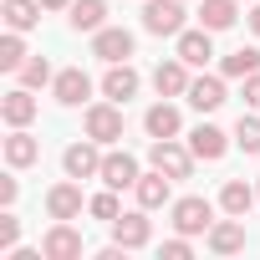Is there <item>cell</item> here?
Returning a JSON list of instances; mask_svg holds the SVG:
<instances>
[{
    "mask_svg": "<svg viewBox=\"0 0 260 260\" xmlns=\"http://www.w3.org/2000/svg\"><path fill=\"white\" fill-rule=\"evenodd\" d=\"M209 36H214V31H204V26H199V31H179V56H184L189 67H204V61L214 56V41H209Z\"/></svg>",
    "mask_w": 260,
    "mask_h": 260,
    "instance_id": "603a6c76",
    "label": "cell"
},
{
    "mask_svg": "<svg viewBox=\"0 0 260 260\" xmlns=\"http://www.w3.org/2000/svg\"><path fill=\"white\" fill-rule=\"evenodd\" d=\"M169 184H174V179H169L164 169H153V174H143V179L133 184V194H138V204H143V209H164V204L174 199V189H169Z\"/></svg>",
    "mask_w": 260,
    "mask_h": 260,
    "instance_id": "2e32d148",
    "label": "cell"
},
{
    "mask_svg": "<svg viewBox=\"0 0 260 260\" xmlns=\"http://www.w3.org/2000/svg\"><path fill=\"white\" fill-rule=\"evenodd\" d=\"M245 102H250V107H260V72H250V77H245Z\"/></svg>",
    "mask_w": 260,
    "mask_h": 260,
    "instance_id": "d6a6232c",
    "label": "cell"
},
{
    "mask_svg": "<svg viewBox=\"0 0 260 260\" xmlns=\"http://www.w3.org/2000/svg\"><path fill=\"white\" fill-rule=\"evenodd\" d=\"M51 97H56L61 107H82V102L92 97V77H87L82 67H67V72L51 77Z\"/></svg>",
    "mask_w": 260,
    "mask_h": 260,
    "instance_id": "ba28073f",
    "label": "cell"
},
{
    "mask_svg": "<svg viewBox=\"0 0 260 260\" xmlns=\"http://www.w3.org/2000/svg\"><path fill=\"white\" fill-rule=\"evenodd\" d=\"M16 77H21V87H31V92H36V87H46V82H51V61H46V56H26V67H21Z\"/></svg>",
    "mask_w": 260,
    "mask_h": 260,
    "instance_id": "83f0119b",
    "label": "cell"
},
{
    "mask_svg": "<svg viewBox=\"0 0 260 260\" xmlns=\"http://www.w3.org/2000/svg\"><path fill=\"white\" fill-rule=\"evenodd\" d=\"M87 209H92L97 219H107V224H112V219L122 214V204H117V189H102L97 199H87Z\"/></svg>",
    "mask_w": 260,
    "mask_h": 260,
    "instance_id": "f546056e",
    "label": "cell"
},
{
    "mask_svg": "<svg viewBox=\"0 0 260 260\" xmlns=\"http://www.w3.org/2000/svg\"><path fill=\"white\" fill-rule=\"evenodd\" d=\"M41 158V143L26 133V127H11V138H6V164L11 169H31Z\"/></svg>",
    "mask_w": 260,
    "mask_h": 260,
    "instance_id": "44dd1931",
    "label": "cell"
},
{
    "mask_svg": "<svg viewBox=\"0 0 260 260\" xmlns=\"http://www.w3.org/2000/svg\"><path fill=\"white\" fill-rule=\"evenodd\" d=\"M16 189H21L16 179H0V204H16Z\"/></svg>",
    "mask_w": 260,
    "mask_h": 260,
    "instance_id": "836d02e7",
    "label": "cell"
},
{
    "mask_svg": "<svg viewBox=\"0 0 260 260\" xmlns=\"http://www.w3.org/2000/svg\"><path fill=\"white\" fill-rule=\"evenodd\" d=\"M189 61L184 56H174V61H158V72H153V87H158V97H184L189 92Z\"/></svg>",
    "mask_w": 260,
    "mask_h": 260,
    "instance_id": "4fadbf2b",
    "label": "cell"
},
{
    "mask_svg": "<svg viewBox=\"0 0 260 260\" xmlns=\"http://www.w3.org/2000/svg\"><path fill=\"white\" fill-rule=\"evenodd\" d=\"M148 164L164 169L169 179H189V174H194V148H184V143H174V138H153Z\"/></svg>",
    "mask_w": 260,
    "mask_h": 260,
    "instance_id": "3957f363",
    "label": "cell"
},
{
    "mask_svg": "<svg viewBox=\"0 0 260 260\" xmlns=\"http://www.w3.org/2000/svg\"><path fill=\"white\" fill-rule=\"evenodd\" d=\"M92 56L97 61H127L133 56V31H122V26H102V31H92Z\"/></svg>",
    "mask_w": 260,
    "mask_h": 260,
    "instance_id": "52a82bcc",
    "label": "cell"
},
{
    "mask_svg": "<svg viewBox=\"0 0 260 260\" xmlns=\"http://www.w3.org/2000/svg\"><path fill=\"white\" fill-rule=\"evenodd\" d=\"M235 143L245 153H260V117H240L235 122Z\"/></svg>",
    "mask_w": 260,
    "mask_h": 260,
    "instance_id": "f1b7e54d",
    "label": "cell"
},
{
    "mask_svg": "<svg viewBox=\"0 0 260 260\" xmlns=\"http://www.w3.org/2000/svg\"><path fill=\"white\" fill-rule=\"evenodd\" d=\"M16 240H21V219L16 214H0V250H11Z\"/></svg>",
    "mask_w": 260,
    "mask_h": 260,
    "instance_id": "4dcf8cb0",
    "label": "cell"
},
{
    "mask_svg": "<svg viewBox=\"0 0 260 260\" xmlns=\"http://www.w3.org/2000/svg\"><path fill=\"white\" fill-rule=\"evenodd\" d=\"M189 148H194V158L214 164V158H224V153H230V133H219L214 122H199L194 133H189Z\"/></svg>",
    "mask_w": 260,
    "mask_h": 260,
    "instance_id": "7c38bea8",
    "label": "cell"
},
{
    "mask_svg": "<svg viewBox=\"0 0 260 260\" xmlns=\"http://www.w3.org/2000/svg\"><path fill=\"white\" fill-rule=\"evenodd\" d=\"M41 250H46V260H82V235L72 230V219H56V224L46 230Z\"/></svg>",
    "mask_w": 260,
    "mask_h": 260,
    "instance_id": "9c48e42d",
    "label": "cell"
},
{
    "mask_svg": "<svg viewBox=\"0 0 260 260\" xmlns=\"http://www.w3.org/2000/svg\"><path fill=\"white\" fill-rule=\"evenodd\" d=\"M112 240H117L122 250H143V245L153 240V219H148V209L138 204L133 214H117V219H112Z\"/></svg>",
    "mask_w": 260,
    "mask_h": 260,
    "instance_id": "8992f818",
    "label": "cell"
},
{
    "mask_svg": "<svg viewBox=\"0 0 260 260\" xmlns=\"http://www.w3.org/2000/svg\"><path fill=\"white\" fill-rule=\"evenodd\" d=\"M255 199H260V189H250L245 179H224V189H219V209H224V214H235V219H245Z\"/></svg>",
    "mask_w": 260,
    "mask_h": 260,
    "instance_id": "d6986e66",
    "label": "cell"
},
{
    "mask_svg": "<svg viewBox=\"0 0 260 260\" xmlns=\"http://www.w3.org/2000/svg\"><path fill=\"white\" fill-rule=\"evenodd\" d=\"M255 189H260V184H255Z\"/></svg>",
    "mask_w": 260,
    "mask_h": 260,
    "instance_id": "8d00e7d4",
    "label": "cell"
},
{
    "mask_svg": "<svg viewBox=\"0 0 260 260\" xmlns=\"http://www.w3.org/2000/svg\"><path fill=\"white\" fill-rule=\"evenodd\" d=\"M219 72H224V77H250V72H260V51H255V46H240V51H230V56L219 61Z\"/></svg>",
    "mask_w": 260,
    "mask_h": 260,
    "instance_id": "484cf974",
    "label": "cell"
},
{
    "mask_svg": "<svg viewBox=\"0 0 260 260\" xmlns=\"http://www.w3.org/2000/svg\"><path fill=\"white\" fill-rule=\"evenodd\" d=\"M164 255H169V260H189V255H194L189 235H174V240H164Z\"/></svg>",
    "mask_w": 260,
    "mask_h": 260,
    "instance_id": "1f68e13d",
    "label": "cell"
},
{
    "mask_svg": "<svg viewBox=\"0 0 260 260\" xmlns=\"http://www.w3.org/2000/svg\"><path fill=\"white\" fill-rule=\"evenodd\" d=\"M138 92V72L127 67V61H112L107 67V77H102V97H112V102H127Z\"/></svg>",
    "mask_w": 260,
    "mask_h": 260,
    "instance_id": "ffe728a7",
    "label": "cell"
},
{
    "mask_svg": "<svg viewBox=\"0 0 260 260\" xmlns=\"http://www.w3.org/2000/svg\"><path fill=\"white\" fill-rule=\"evenodd\" d=\"M46 214H51V219H77V214H82V179L51 184V189H46Z\"/></svg>",
    "mask_w": 260,
    "mask_h": 260,
    "instance_id": "30bf717a",
    "label": "cell"
},
{
    "mask_svg": "<svg viewBox=\"0 0 260 260\" xmlns=\"http://www.w3.org/2000/svg\"><path fill=\"white\" fill-rule=\"evenodd\" d=\"M21 67H26V41H21V31H11L0 41V72H21Z\"/></svg>",
    "mask_w": 260,
    "mask_h": 260,
    "instance_id": "4316f807",
    "label": "cell"
},
{
    "mask_svg": "<svg viewBox=\"0 0 260 260\" xmlns=\"http://www.w3.org/2000/svg\"><path fill=\"white\" fill-rule=\"evenodd\" d=\"M250 31L260 36V0H255V6H250Z\"/></svg>",
    "mask_w": 260,
    "mask_h": 260,
    "instance_id": "e575fe53",
    "label": "cell"
},
{
    "mask_svg": "<svg viewBox=\"0 0 260 260\" xmlns=\"http://www.w3.org/2000/svg\"><path fill=\"white\" fill-rule=\"evenodd\" d=\"M204 240H209L214 255H235V250H245V219H235V214L230 219H214Z\"/></svg>",
    "mask_w": 260,
    "mask_h": 260,
    "instance_id": "9a60e30c",
    "label": "cell"
},
{
    "mask_svg": "<svg viewBox=\"0 0 260 260\" xmlns=\"http://www.w3.org/2000/svg\"><path fill=\"white\" fill-rule=\"evenodd\" d=\"M46 11H72V0H41Z\"/></svg>",
    "mask_w": 260,
    "mask_h": 260,
    "instance_id": "d590c367",
    "label": "cell"
},
{
    "mask_svg": "<svg viewBox=\"0 0 260 260\" xmlns=\"http://www.w3.org/2000/svg\"><path fill=\"white\" fill-rule=\"evenodd\" d=\"M143 127H148V138H179L184 117H179V107H174V102H153V107L143 112Z\"/></svg>",
    "mask_w": 260,
    "mask_h": 260,
    "instance_id": "e0dca14e",
    "label": "cell"
},
{
    "mask_svg": "<svg viewBox=\"0 0 260 260\" xmlns=\"http://www.w3.org/2000/svg\"><path fill=\"white\" fill-rule=\"evenodd\" d=\"M184 97H189V107H194V112H214V107H224V97H230V92H224V77H194Z\"/></svg>",
    "mask_w": 260,
    "mask_h": 260,
    "instance_id": "5bb4252c",
    "label": "cell"
},
{
    "mask_svg": "<svg viewBox=\"0 0 260 260\" xmlns=\"http://www.w3.org/2000/svg\"><path fill=\"white\" fill-rule=\"evenodd\" d=\"M41 11H46L41 0H6V26L11 31H31L41 21Z\"/></svg>",
    "mask_w": 260,
    "mask_h": 260,
    "instance_id": "d4e9b609",
    "label": "cell"
},
{
    "mask_svg": "<svg viewBox=\"0 0 260 260\" xmlns=\"http://www.w3.org/2000/svg\"><path fill=\"white\" fill-rule=\"evenodd\" d=\"M138 179H143V174H138V158L127 153V148L102 158V184H107V189H133Z\"/></svg>",
    "mask_w": 260,
    "mask_h": 260,
    "instance_id": "8fae6325",
    "label": "cell"
},
{
    "mask_svg": "<svg viewBox=\"0 0 260 260\" xmlns=\"http://www.w3.org/2000/svg\"><path fill=\"white\" fill-rule=\"evenodd\" d=\"M184 0H143V31L148 36H179L184 31Z\"/></svg>",
    "mask_w": 260,
    "mask_h": 260,
    "instance_id": "7a4b0ae2",
    "label": "cell"
},
{
    "mask_svg": "<svg viewBox=\"0 0 260 260\" xmlns=\"http://www.w3.org/2000/svg\"><path fill=\"white\" fill-rule=\"evenodd\" d=\"M209 224H214V204L209 199H199V194H189V199H179L174 204V230L179 235H209Z\"/></svg>",
    "mask_w": 260,
    "mask_h": 260,
    "instance_id": "5b68a950",
    "label": "cell"
},
{
    "mask_svg": "<svg viewBox=\"0 0 260 260\" xmlns=\"http://www.w3.org/2000/svg\"><path fill=\"white\" fill-rule=\"evenodd\" d=\"M82 122H87V138H97L102 148H112L122 138V102H112V97L107 102H92Z\"/></svg>",
    "mask_w": 260,
    "mask_h": 260,
    "instance_id": "6da1fadb",
    "label": "cell"
},
{
    "mask_svg": "<svg viewBox=\"0 0 260 260\" xmlns=\"http://www.w3.org/2000/svg\"><path fill=\"white\" fill-rule=\"evenodd\" d=\"M0 117H6L11 127H26V122L36 117V97H31V87H11L6 97H0Z\"/></svg>",
    "mask_w": 260,
    "mask_h": 260,
    "instance_id": "ac0fdd59",
    "label": "cell"
},
{
    "mask_svg": "<svg viewBox=\"0 0 260 260\" xmlns=\"http://www.w3.org/2000/svg\"><path fill=\"white\" fill-rule=\"evenodd\" d=\"M102 143L97 138H82V143H72L67 153H61V169H67V179H102V158L107 153H97Z\"/></svg>",
    "mask_w": 260,
    "mask_h": 260,
    "instance_id": "277c9868",
    "label": "cell"
},
{
    "mask_svg": "<svg viewBox=\"0 0 260 260\" xmlns=\"http://www.w3.org/2000/svg\"><path fill=\"white\" fill-rule=\"evenodd\" d=\"M199 21H204V31H230L240 21V0H204Z\"/></svg>",
    "mask_w": 260,
    "mask_h": 260,
    "instance_id": "cb8c5ba5",
    "label": "cell"
},
{
    "mask_svg": "<svg viewBox=\"0 0 260 260\" xmlns=\"http://www.w3.org/2000/svg\"><path fill=\"white\" fill-rule=\"evenodd\" d=\"M102 21H107V0H72V11H67L72 31H102Z\"/></svg>",
    "mask_w": 260,
    "mask_h": 260,
    "instance_id": "7402d4cb",
    "label": "cell"
}]
</instances>
